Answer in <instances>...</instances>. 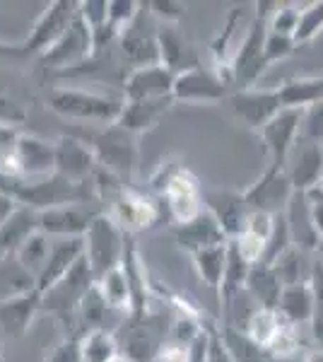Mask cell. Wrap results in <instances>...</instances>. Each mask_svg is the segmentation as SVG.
I'll use <instances>...</instances> for the list:
<instances>
[{
    "label": "cell",
    "mask_w": 323,
    "mask_h": 362,
    "mask_svg": "<svg viewBox=\"0 0 323 362\" xmlns=\"http://www.w3.org/2000/svg\"><path fill=\"white\" fill-rule=\"evenodd\" d=\"M174 97H162V99H145V102H126L123 114L119 119V126L131 131L133 136L150 131L160 124V119L172 109Z\"/></svg>",
    "instance_id": "484cf974"
},
{
    "label": "cell",
    "mask_w": 323,
    "mask_h": 362,
    "mask_svg": "<svg viewBox=\"0 0 323 362\" xmlns=\"http://www.w3.org/2000/svg\"><path fill=\"white\" fill-rule=\"evenodd\" d=\"M285 169L290 174L295 191L304 194V191L319 186L323 179V145L299 140L297 148L292 150L290 160H287Z\"/></svg>",
    "instance_id": "44dd1931"
},
{
    "label": "cell",
    "mask_w": 323,
    "mask_h": 362,
    "mask_svg": "<svg viewBox=\"0 0 323 362\" xmlns=\"http://www.w3.org/2000/svg\"><path fill=\"white\" fill-rule=\"evenodd\" d=\"M44 362H82V350H80V336L66 338L58 346H54L46 353Z\"/></svg>",
    "instance_id": "c3c4849f"
},
{
    "label": "cell",
    "mask_w": 323,
    "mask_h": 362,
    "mask_svg": "<svg viewBox=\"0 0 323 362\" xmlns=\"http://www.w3.org/2000/svg\"><path fill=\"white\" fill-rule=\"evenodd\" d=\"M242 194H244L246 206L251 210H256V213L283 215L297 191H295V186H292V179H290V174H287V169L268 165L266 172H263L249 189L242 191Z\"/></svg>",
    "instance_id": "52a82bcc"
},
{
    "label": "cell",
    "mask_w": 323,
    "mask_h": 362,
    "mask_svg": "<svg viewBox=\"0 0 323 362\" xmlns=\"http://www.w3.org/2000/svg\"><path fill=\"white\" fill-rule=\"evenodd\" d=\"M15 208H17V201L13 196H8L5 191H0V227L5 225V220L10 218V215L15 213Z\"/></svg>",
    "instance_id": "11a10c76"
},
{
    "label": "cell",
    "mask_w": 323,
    "mask_h": 362,
    "mask_svg": "<svg viewBox=\"0 0 323 362\" xmlns=\"http://www.w3.org/2000/svg\"><path fill=\"white\" fill-rule=\"evenodd\" d=\"M51 247H54V239L39 230L37 235H32L25 244H22L20 251L15 254V259H17V264L29 273V276H32L34 280H39L46 264H49Z\"/></svg>",
    "instance_id": "836d02e7"
},
{
    "label": "cell",
    "mask_w": 323,
    "mask_h": 362,
    "mask_svg": "<svg viewBox=\"0 0 323 362\" xmlns=\"http://www.w3.org/2000/svg\"><path fill=\"white\" fill-rule=\"evenodd\" d=\"M80 17L87 22L92 32L104 27L109 22V0H85V3H80Z\"/></svg>",
    "instance_id": "bcb514c9"
},
{
    "label": "cell",
    "mask_w": 323,
    "mask_h": 362,
    "mask_svg": "<svg viewBox=\"0 0 323 362\" xmlns=\"http://www.w3.org/2000/svg\"><path fill=\"white\" fill-rule=\"evenodd\" d=\"M285 220H287V227H290L292 244H295L297 249L307 251V254L319 251L323 239L319 235V230H316L314 218H311L307 194L297 191V194L292 196L290 206H287V210H285Z\"/></svg>",
    "instance_id": "603a6c76"
},
{
    "label": "cell",
    "mask_w": 323,
    "mask_h": 362,
    "mask_svg": "<svg viewBox=\"0 0 323 362\" xmlns=\"http://www.w3.org/2000/svg\"><path fill=\"white\" fill-rule=\"evenodd\" d=\"M307 259V251L290 247L280 256L278 261H273V271L278 273L280 283L285 285H297V283H309L311 280V268H314V261H304Z\"/></svg>",
    "instance_id": "d590c367"
},
{
    "label": "cell",
    "mask_w": 323,
    "mask_h": 362,
    "mask_svg": "<svg viewBox=\"0 0 323 362\" xmlns=\"http://www.w3.org/2000/svg\"><path fill=\"white\" fill-rule=\"evenodd\" d=\"M321 32H323V0H316V3L304 5L302 13H299V27L295 32V42L297 46L309 44Z\"/></svg>",
    "instance_id": "f35d334b"
},
{
    "label": "cell",
    "mask_w": 323,
    "mask_h": 362,
    "mask_svg": "<svg viewBox=\"0 0 323 362\" xmlns=\"http://www.w3.org/2000/svg\"><path fill=\"white\" fill-rule=\"evenodd\" d=\"M97 288L102 290V295H104V300H107L111 312L133 314V290H131V283H128L123 264L119 268H114V271H109L107 276L99 278Z\"/></svg>",
    "instance_id": "4dcf8cb0"
},
{
    "label": "cell",
    "mask_w": 323,
    "mask_h": 362,
    "mask_svg": "<svg viewBox=\"0 0 323 362\" xmlns=\"http://www.w3.org/2000/svg\"><path fill=\"white\" fill-rule=\"evenodd\" d=\"M299 13H302V8H297V5L280 3V8L275 10V15L270 17V22H268V32L295 37V32L299 27Z\"/></svg>",
    "instance_id": "60d3db41"
},
{
    "label": "cell",
    "mask_w": 323,
    "mask_h": 362,
    "mask_svg": "<svg viewBox=\"0 0 323 362\" xmlns=\"http://www.w3.org/2000/svg\"><path fill=\"white\" fill-rule=\"evenodd\" d=\"M22 121H25V112H22L20 104L0 92V124L15 126V124H22Z\"/></svg>",
    "instance_id": "681fc988"
},
{
    "label": "cell",
    "mask_w": 323,
    "mask_h": 362,
    "mask_svg": "<svg viewBox=\"0 0 323 362\" xmlns=\"http://www.w3.org/2000/svg\"><path fill=\"white\" fill-rule=\"evenodd\" d=\"M107 208L99 201H78L39 213V230L51 239H82Z\"/></svg>",
    "instance_id": "5b68a950"
},
{
    "label": "cell",
    "mask_w": 323,
    "mask_h": 362,
    "mask_svg": "<svg viewBox=\"0 0 323 362\" xmlns=\"http://www.w3.org/2000/svg\"><path fill=\"white\" fill-rule=\"evenodd\" d=\"M227 251H229V242L220 244V247H210L203 251H196L193 254V266H196L198 276L208 288H213L217 295H220L222 280H225V268H227Z\"/></svg>",
    "instance_id": "d6a6232c"
},
{
    "label": "cell",
    "mask_w": 323,
    "mask_h": 362,
    "mask_svg": "<svg viewBox=\"0 0 323 362\" xmlns=\"http://www.w3.org/2000/svg\"><path fill=\"white\" fill-rule=\"evenodd\" d=\"M41 309H44V293L39 288L15 297H5L0 300V329L8 338L20 341Z\"/></svg>",
    "instance_id": "ac0fdd59"
},
{
    "label": "cell",
    "mask_w": 323,
    "mask_h": 362,
    "mask_svg": "<svg viewBox=\"0 0 323 362\" xmlns=\"http://www.w3.org/2000/svg\"><path fill=\"white\" fill-rule=\"evenodd\" d=\"M138 22V20H135ZM135 22L126 32L121 34V54L128 63L135 68H145V66H157L160 61V42H157V32L145 34L138 32Z\"/></svg>",
    "instance_id": "4316f807"
},
{
    "label": "cell",
    "mask_w": 323,
    "mask_h": 362,
    "mask_svg": "<svg viewBox=\"0 0 323 362\" xmlns=\"http://www.w3.org/2000/svg\"><path fill=\"white\" fill-rule=\"evenodd\" d=\"M278 314L292 326L311 324V317H314V290H311V283H297L283 288V295H280L278 302Z\"/></svg>",
    "instance_id": "83f0119b"
},
{
    "label": "cell",
    "mask_w": 323,
    "mask_h": 362,
    "mask_svg": "<svg viewBox=\"0 0 323 362\" xmlns=\"http://www.w3.org/2000/svg\"><path fill=\"white\" fill-rule=\"evenodd\" d=\"M17 138H20V133H17L15 126L0 124V157H3L5 153H10V150L15 148Z\"/></svg>",
    "instance_id": "db71d44e"
},
{
    "label": "cell",
    "mask_w": 323,
    "mask_h": 362,
    "mask_svg": "<svg viewBox=\"0 0 323 362\" xmlns=\"http://www.w3.org/2000/svg\"><path fill=\"white\" fill-rule=\"evenodd\" d=\"M316 259H319V264L323 266V242H321V247H319V251H316Z\"/></svg>",
    "instance_id": "680465c9"
},
{
    "label": "cell",
    "mask_w": 323,
    "mask_h": 362,
    "mask_svg": "<svg viewBox=\"0 0 323 362\" xmlns=\"http://www.w3.org/2000/svg\"><path fill=\"white\" fill-rule=\"evenodd\" d=\"M148 8L164 25H179L181 17L186 15V5L176 3V0H152V3H148Z\"/></svg>",
    "instance_id": "7dc6e473"
},
{
    "label": "cell",
    "mask_w": 323,
    "mask_h": 362,
    "mask_svg": "<svg viewBox=\"0 0 323 362\" xmlns=\"http://www.w3.org/2000/svg\"><path fill=\"white\" fill-rule=\"evenodd\" d=\"M152 362H189V355H186V348L174 343V346H164Z\"/></svg>",
    "instance_id": "816d5d0a"
},
{
    "label": "cell",
    "mask_w": 323,
    "mask_h": 362,
    "mask_svg": "<svg viewBox=\"0 0 323 362\" xmlns=\"http://www.w3.org/2000/svg\"><path fill=\"white\" fill-rule=\"evenodd\" d=\"M95 56V39H92V29L87 27V22L80 17V10H78V17L75 22L70 25V29L63 34V39L58 42L54 49H49L44 56H39V61L44 66L54 68V70H68V68H75L80 66L82 61Z\"/></svg>",
    "instance_id": "7c38bea8"
},
{
    "label": "cell",
    "mask_w": 323,
    "mask_h": 362,
    "mask_svg": "<svg viewBox=\"0 0 323 362\" xmlns=\"http://www.w3.org/2000/svg\"><path fill=\"white\" fill-rule=\"evenodd\" d=\"M126 239L128 235L107 213H102L92 223L87 235L82 237V242H85V259L97 280L123 264V256H126L128 249Z\"/></svg>",
    "instance_id": "7a4b0ae2"
},
{
    "label": "cell",
    "mask_w": 323,
    "mask_h": 362,
    "mask_svg": "<svg viewBox=\"0 0 323 362\" xmlns=\"http://www.w3.org/2000/svg\"><path fill=\"white\" fill-rule=\"evenodd\" d=\"M311 290H314V317H311V334L314 341L323 346V266L319 259H314V268H311Z\"/></svg>",
    "instance_id": "ab89813d"
},
{
    "label": "cell",
    "mask_w": 323,
    "mask_h": 362,
    "mask_svg": "<svg viewBox=\"0 0 323 362\" xmlns=\"http://www.w3.org/2000/svg\"><path fill=\"white\" fill-rule=\"evenodd\" d=\"M162 194L167 198V208L176 225L189 223V220L198 218L205 210L203 191L198 186V179L186 167H176L169 174V179L162 186Z\"/></svg>",
    "instance_id": "30bf717a"
},
{
    "label": "cell",
    "mask_w": 323,
    "mask_h": 362,
    "mask_svg": "<svg viewBox=\"0 0 323 362\" xmlns=\"http://www.w3.org/2000/svg\"><path fill=\"white\" fill-rule=\"evenodd\" d=\"M285 109H309L311 104L323 99V73L321 75H299L285 80L278 87Z\"/></svg>",
    "instance_id": "f546056e"
},
{
    "label": "cell",
    "mask_w": 323,
    "mask_h": 362,
    "mask_svg": "<svg viewBox=\"0 0 323 362\" xmlns=\"http://www.w3.org/2000/svg\"><path fill=\"white\" fill-rule=\"evenodd\" d=\"M97 155L90 143L73 136L56 140V174L73 184H90L97 172Z\"/></svg>",
    "instance_id": "9a60e30c"
},
{
    "label": "cell",
    "mask_w": 323,
    "mask_h": 362,
    "mask_svg": "<svg viewBox=\"0 0 323 362\" xmlns=\"http://www.w3.org/2000/svg\"><path fill=\"white\" fill-rule=\"evenodd\" d=\"M111 312L107 300H104L102 290L92 288L90 293L82 297V302L75 309V314L80 317V324L85 331H95V329H104V319H107V314Z\"/></svg>",
    "instance_id": "74e56055"
},
{
    "label": "cell",
    "mask_w": 323,
    "mask_h": 362,
    "mask_svg": "<svg viewBox=\"0 0 323 362\" xmlns=\"http://www.w3.org/2000/svg\"><path fill=\"white\" fill-rule=\"evenodd\" d=\"M39 232V213L27 206H17L15 213L0 227V261L15 256L22 244Z\"/></svg>",
    "instance_id": "d4e9b609"
},
{
    "label": "cell",
    "mask_w": 323,
    "mask_h": 362,
    "mask_svg": "<svg viewBox=\"0 0 323 362\" xmlns=\"http://www.w3.org/2000/svg\"><path fill=\"white\" fill-rule=\"evenodd\" d=\"M302 116H304L302 109H283L258 133L263 145H266L270 167H280V169L287 167V160H290L292 150L297 148L299 136H302Z\"/></svg>",
    "instance_id": "9c48e42d"
},
{
    "label": "cell",
    "mask_w": 323,
    "mask_h": 362,
    "mask_svg": "<svg viewBox=\"0 0 323 362\" xmlns=\"http://www.w3.org/2000/svg\"><path fill=\"white\" fill-rule=\"evenodd\" d=\"M299 348V341H297V326L292 324H283V329L275 334V338L270 341V346L266 348L268 355L273 358H292Z\"/></svg>",
    "instance_id": "ee69618b"
},
{
    "label": "cell",
    "mask_w": 323,
    "mask_h": 362,
    "mask_svg": "<svg viewBox=\"0 0 323 362\" xmlns=\"http://www.w3.org/2000/svg\"><path fill=\"white\" fill-rule=\"evenodd\" d=\"M297 49H299V46L295 42V37H285V34L268 32V37H266V61H268V66L290 58Z\"/></svg>",
    "instance_id": "f6af8a7d"
},
{
    "label": "cell",
    "mask_w": 323,
    "mask_h": 362,
    "mask_svg": "<svg viewBox=\"0 0 323 362\" xmlns=\"http://www.w3.org/2000/svg\"><path fill=\"white\" fill-rule=\"evenodd\" d=\"M82 256H85V242H82V239H54L49 264H46L44 273L39 276L37 288L41 293L51 290L58 280H63L80 264Z\"/></svg>",
    "instance_id": "7402d4cb"
},
{
    "label": "cell",
    "mask_w": 323,
    "mask_h": 362,
    "mask_svg": "<svg viewBox=\"0 0 323 362\" xmlns=\"http://www.w3.org/2000/svg\"><path fill=\"white\" fill-rule=\"evenodd\" d=\"M157 42H160V61L172 73H184V70L198 68L196 51L186 42L184 34L176 29V25H162L157 29Z\"/></svg>",
    "instance_id": "cb8c5ba5"
},
{
    "label": "cell",
    "mask_w": 323,
    "mask_h": 362,
    "mask_svg": "<svg viewBox=\"0 0 323 362\" xmlns=\"http://www.w3.org/2000/svg\"><path fill=\"white\" fill-rule=\"evenodd\" d=\"M229 107L234 116L244 121L249 128L261 133L270 121L283 112V99H280L278 87L273 90H261V87H251V90H234L229 92Z\"/></svg>",
    "instance_id": "ba28073f"
},
{
    "label": "cell",
    "mask_w": 323,
    "mask_h": 362,
    "mask_svg": "<svg viewBox=\"0 0 323 362\" xmlns=\"http://www.w3.org/2000/svg\"><path fill=\"white\" fill-rule=\"evenodd\" d=\"M266 37L268 22L254 17V22L246 29L244 39L239 42L237 51L232 56V68H229V80L237 85V90H251L266 73Z\"/></svg>",
    "instance_id": "277c9868"
},
{
    "label": "cell",
    "mask_w": 323,
    "mask_h": 362,
    "mask_svg": "<svg viewBox=\"0 0 323 362\" xmlns=\"http://www.w3.org/2000/svg\"><path fill=\"white\" fill-rule=\"evenodd\" d=\"M321 186H323V179H321Z\"/></svg>",
    "instance_id": "91938a15"
},
{
    "label": "cell",
    "mask_w": 323,
    "mask_h": 362,
    "mask_svg": "<svg viewBox=\"0 0 323 362\" xmlns=\"http://www.w3.org/2000/svg\"><path fill=\"white\" fill-rule=\"evenodd\" d=\"M3 54H22V49H20V44H5V42H0V56Z\"/></svg>",
    "instance_id": "9f6ffc18"
},
{
    "label": "cell",
    "mask_w": 323,
    "mask_h": 362,
    "mask_svg": "<svg viewBox=\"0 0 323 362\" xmlns=\"http://www.w3.org/2000/svg\"><path fill=\"white\" fill-rule=\"evenodd\" d=\"M174 239L179 242V247L191 251V256L196 254V251L220 247V244L229 242L225 230H222L220 223H217V218L208 208H205L198 218L189 220V223L174 225Z\"/></svg>",
    "instance_id": "ffe728a7"
},
{
    "label": "cell",
    "mask_w": 323,
    "mask_h": 362,
    "mask_svg": "<svg viewBox=\"0 0 323 362\" xmlns=\"http://www.w3.org/2000/svg\"><path fill=\"white\" fill-rule=\"evenodd\" d=\"M126 99H114L90 90H73V87H58L49 97V109L63 119L90 121L99 126L119 124Z\"/></svg>",
    "instance_id": "6da1fadb"
},
{
    "label": "cell",
    "mask_w": 323,
    "mask_h": 362,
    "mask_svg": "<svg viewBox=\"0 0 323 362\" xmlns=\"http://www.w3.org/2000/svg\"><path fill=\"white\" fill-rule=\"evenodd\" d=\"M95 285H97L95 273H92L87 259L82 256L80 264L75 266L66 278L58 280L54 288L44 293V309H49V312H58V314L75 312L78 305L82 302V297L90 293Z\"/></svg>",
    "instance_id": "5bb4252c"
},
{
    "label": "cell",
    "mask_w": 323,
    "mask_h": 362,
    "mask_svg": "<svg viewBox=\"0 0 323 362\" xmlns=\"http://www.w3.org/2000/svg\"><path fill=\"white\" fill-rule=\"evenodd\" d=\"M107 215L131 237V235H138V232L155 227V223L160 220V206H157L148 194L126 189L119 198H114V201L109 203Z\"/></svg>",
    "instance_id": "8fae6325"
},
{
    "label": "cell",
    "mask_w": 323,
    "mask_h": 362,
    "mask_svg": "<svg viewBox=\"0 0 323 362\" xmlns=\"http://www.w3.org/2000/svg\"><path fill=\"white\" fill-rule=\"evenodd\" d=\"M90 148L95 150L99 167L119 177L123 184L131 181L135 162H138V136L119 124L104 126V131L90 138Z\"/></svg>",
    "instance_id": "3957f363"
},
{
    "label": "cell",
    "mask_w": 323,
    "mask_h": 362,
    "mask_svg": "<svg viewBox=\"0 0 323 362\" xmlns=\"http://www.w3.org/2000/svg\"><path fill=\"white\" fill-rule=\"evenodd\" d=\"M304 362H323V350H311V353H307Z\"/></svg>",
    "instance_id": "6f0895ef"
},
{
    "label": "cell",
    "mask_w": 323,
    "mask_h": 362,
    "mask_svg": "<svg viewBox=\"0 0 323 362\" xmlns=\"http://www.w3.org/2000/svg\"><path fill=\"white\" fill-rule=\"evenodd\" d=\"M143 5L135 0H109V22L123 34L143 13Z\"/></svg>",
    "instance_id": "b9f144b4"
},
{
    "label": "cell",
    "mask_w": 323,
    "mask_h": 362,
    "mask_svg": "<svg viewBox=\"0 0 323 362\" xmlns=\"http://www.w3.org/2000/svg\"><path fill=\"white\" fill-rule=\"evenodd\" d=\"M285 319L278 314V309H256L254 317L249 319V324H246V334H249L258 346L268 348L270 341L275 338L280 329H283Z\"/></svg>",
    "instance_id": "8d00e7d4"
},
{
    "label": "cell",
    "mask_w": 323,
    "mask_h": 362,
    "mask_svg": "<svg viewBox=\"0 0 323 362\" xmlns=\"http://www.w3.org/2000/svg\"><path fill=\"white\" fill-rule=\"evenodd\" d=\"M285 285L280 283L278 273L270 264H256L251 266L249 280H246V293L256 302L258 309H278L280 295Z\"/></svg>",
    "instance_id": "f1b7e54d"
},
{
    "label": "cell",
    "mask_w": 323,
    "mask_h": 362,
    "mask_svg": "<svg viewBox=\"0 0 323 362\" xmlns=\"http://www.w3.org/2000/svg\"><path fill=\"white\" fill-rule=\"evenodd\" d=\"M82 362H116L121 358V343L111 331L95 329L80 336Z\"/></svg>",
    "instance_id": "1f68e13d"
},
{
    "label": "cell",
    "mask_w": 323,
    "mask_h": 362,
    "mask_svg": "<svg viewBox=\"0 0 323 362\" xmlns=\"http://www.w3.org/2000/svg\"><path fill=\"white\" fill-rule=\"evenodd\" d=\"M208 362H234V360H232V355L227 353V348H225V343H222L220 334H213V338H210Z\"/></svg>",
    "instance_id": "f5cc1de1"
},
{
    "label": "cell",
    "mask_w": 323,
    "mask_h": 362,
    "mask_svg": "<svg viewBox=\"0 0 323 362\" xmlns=\"http://www.w3.org/2000/svg\"><path fill=\"white\" fill-rule=\"evenodd\" d=\"M176 73H172L167 66L157 63V66L135 68L123 80V99L126 102H145V99H162L172 97L174 92Z\"/></svg>",
    "instance_id": "e0dca14e"
},
{
    "label": "cell",
    "mask_w": 323,
    "mask_h": 362,
    "mask_svg": "<svg viewBox=\"0 0 323 362\" xmlns=\"http://www.w3.org/2000/svg\"><path fill=\"white\" fill-rule=\"evenodd\" d=\"M299 140L323 145V99H321V102H316V104H311L309 109H304L302 136H299Z\"/></svg>",
    "instance_id": "7bdbcfd3"
},
{
    "label": "cell",
    "mask_w": 323,
    "mask_h": 362,
    "mask_svg": "<svg viewBox=\"0 0 323 362\" xmlns=\"http://www.w3.org/2000/svg\"><path fill=\"white\" fill-rule=\"evenodd\" d=\"M172 97L174 102H186V104H215L222 102L229 95H227V83L220 75L198 66L176 75Z\"/></svg>",
    "instance_id": "2e32d148"
},
{
    "label": "cell",
    "mask_w": 323,
    "mask_h": 362,
    "mask_svg": "<svg viewBox=\"0 0 323 362\" xmlns=\"http://www.w3.org/2000/svg\"><path fill=\"white\" fill-rule=\"evenodd\" d=\"M220 338L234 362H266V348L258 346L246 331L234 326H222Z\"/></svg>",
    "instance_id": "e575fe53"
},
{
    "label": "cell",
    "mask_w": 323,
    "mask_h": 362,
    "mask_svg": "<svg viewBox=\"0 0 323 362\" xmlns=\"http://www.w3.org/2000/svg\"><path fill=\"white\" fill-rule=\"evenodd\" d=\"M17 174L25 181L49 179L56 174V140H44L32 133H20L15 143Z\"/></svg>",
    "instance_id": "4fadbf2b"
},
{
    "label": "cell",
    "mask_w": 323,
    "mask_h": 362,
    "mask_svg": "<svg viewBox=\"0 0 323 362\" xmlns=\"http://www.w3.org/2000/svg\"><path fill=\"white\" fill-rule=\"evenodd\" d=\"M307 194V201H309V208H311V218H314V225L319 230V235L323 239V186H314V189L304 191Z\"/></svg>",
    "instance_id": "f907efd6"
},
{
    "label": "cell",
    "mask_w": 323,
    "mask_h": 362,
    "mask_svg": "<svg viewBox=\"0 0 323 362\" xmlns=\"http://www.w3.org/2000/svg\"><path fill=\"white\" fill-rule=\"evenodd\" d=\"M205 208L217 218V223L225 230L227 239H237L244 232L246 220L251 215V208L246 206L244 194L237 191H208L203 196Z\"/></svg>",
    "instance_id": "d6986e66"
},
{
    "label": "cell",
    "mask_w": 323,
    "mask_h": 362,
    "mask_svg": "<svg viewBox=\"0 0 323 362\" xmlns=\"http://www.w3.org/2000/svg\"><path fill=\"white\" fill-rule=\"evenodd\" d=\"M78 10L80 3H73V0H54V3L46 5V10L34 22L29 37L20 44L22 54L44 56L49 49H54L63 39V34L70 29V25L75 22Z\"/></svg>",
    "instance_id": "8992f818"
}]
</instances>
